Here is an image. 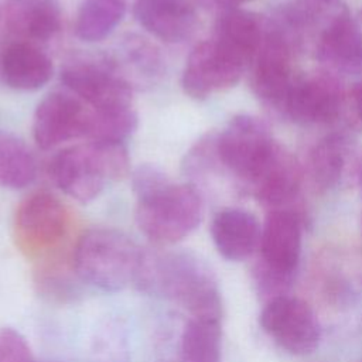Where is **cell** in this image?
I'll use <instances>...</instances> for the list:
<instances>
[{
    "label": "cell",
    "mask_w": 362,
    "mask_h": 362,
    "mask_svg": "<svg viewBox=\"0 0 362 362\" xmlns=\"http://www.w3.org/2000/svg\"><path fill=\"white\" fill-rule=\"evenodd\" d=\"M136 284L173 301L194 318H222V298L208 264L191 252H165L144 259Z\"/></svg>",
    "instance_id": "6da1fadb"
},
{
    "label": "cell",
    "mask_w": 362,
    "mask_h": 362,
    "mask_svg": "<svg viewBox=\"0 0 362 362\" xmlns=\"http://www.w3.org/2000/svg\"><path fill=\"white\" fill-rule=\"evenodd\" d=\"M144 252L124 232L92 228L81 235L72 253V269L82 281L115 293L136 283Z\"/></svg>",
    "instance_id": "7a4b0ae2"
},
{
    "label": "cell",
    "mask_w": 362,
    "mask_h": 362,
    "mask_svg": "<svg viewBox=\"0 0 362 362\" xmlns=\"http://www.w3.org/2000/svg\"><path fill=\"white\" fill-rule=\"evenodd\" d=\"M129 167L130 158L124 143L90 140L55 154L48 173L64 194L88 204L102 194L109 181L124 177Z\"/></svg>",
    "instance_id": "3957f363"
},
{
    "label": "cell",
    "mask_w": 362,
    "mask_h": 362,
    "mask_svg": "<svg viewBox=\"0 0 362 362\" xmlns=\"http://www.w3.org/2000/svg\"><path fill=\"white\" fill-rule=\"evenodd\" d=\"M202 197L192 182L171 181L137 197L136 223L143 235L158 245L185 239L201 223Z\"/></svg>",
    "instance_id": "277c9868"
},
{
    "label": "cell",
    "mask_w": 362,
    "mask_h": 362,
    "mask_svg": "<svg viewBox=\"0 0 362 362\" xmlns=\"http://www.w3.org/2000/svg\"><path fill=\"white\" fill-rule=\"evenodd\" d=\"M61 81L93 110L132 107L133 88L109 54L72 55L61 69Z\"/></svg>",
    "instance_id": "5b68a950"
},
{
    "label": "cell",
    "mask_w": 362,
    "mask_h": 362,
    "mask_svg": "<svg viewBox=\"0 0 362 362\" xmlns=\"http://www.w3.org/2000/svg\"><path fill=\"white\" fill-rule=\"evenodd\" d=\"M267 126L249 115L235 116L216 134L219 165L247 185H253L279 150Z\"/></svg>",
    "instance_id": "8992f818"
},
{
    "label": "cell",
    "mask_w": 362,
    "mask_h": 362,
    "mask_svg": "<svg viewBox=\"0 0 362 362\" xmlns=\"http://www.w3.org/2000/svg\"><path fill=\"white\" fill-rule=\"evenodd\" d=\"M263 331L284 351L307 355L317 349L321 328L313 308L301 298L280 294L269 300L260 313Z\"/></svg>",
    "instance_id": "52a82bcc"
},
{
    "label": "cell",
    "mask_w": 362,
    "mask_h": 362,
    "mask_svg": "<svg viewBox=\"0 0 362 362\" xmlns=\"http://www.w3.org/2000/svg\"><path fill=\"white\" fill-rule=\"evenodd\" d=\"M68 225L66 206L48 191L27 195L16 211V236L28 253H42L55 247L66 235Z\"/></svg>",
    "instance_id": "ba28073f"
},
{
    "label": "cell",
    "mask_w": 362,
    "mask_h": 362,
    "mask_svg": "<svg viewBox=\"0 0 362 362\" xmlns=\"http://www.w3.org/2000/svg\"><path fill=\"white\" fill-rule=\"evenodd\" d=\"M245 68L216 40L209 38L197 44L189 52L181 75V86L189 98L202 100L232 88Z\"/></svg>",
    "instance_id": "9c48e42d"
},
{
    "label": "cell",
    "mask_w": 362,
    "mask_h": 362,
    "mask_svg": "<svg viewBox=\"0 0 362 362\" xmlns=\"http://www.w3.org/2000/svg\"><path fill=\"white\" fill-rule=\"evenodd\" d=\"M90 109L71 92H52L37 106L33 117V137L41 150H51L65 141L86 137Z\"/></svg>",
    "instance_id": "30bf717a"
},
{
    "label": "cell",
    "mask_w": 362,
    "mask_h": 362,
    "mask_svg": "<svg viewBox=\"0 0 362 362\" xmlns=\"http://www.w3.org/2000/svg\"><path fill=\"white\" fill-rule=\"evenodd\" d=\"M252 89L264 103L283 109L294 82L291 76V42L274 27L264 33L252 62Z\"/></svg>",
    "instance_id": "8fae6325"
},
{
    "label": "cell",
    "mask_w": 362,
    "mask_h": 362,
    "mask_svg": "<svg viewBox=\"0 0 362 362\" xmlns=\"http://www.w3.org/2000/svg\"><path fill=\"white\" fill-rule=\"evenodd\" d=\"M345 93L331 75L294 79L283 110L297 123L321 124L335 120L344 106Z\"/></svg>",
    "instance_id": "7c38bea8"
},
{
    "label": "cell",
    "mask_w": 362,
    "mask_h": 362,
    "mask_svg": "<svg viewBox=\"0 0 362 362\" xmlns=\"http://www.w3.org/2000/svg\"><path fill=\"white\" fill-rule=\"evenodd\" d=\"M315 55L339 72H362V31L345 8L334 10L322 23L315 40Z\"/></svg>",
    "instance_id": "4fadbf2b"
},
{
    "label": "cell",
    "mask_w": 362,
    "mask_h": 362,
    "mask_svg": "<svg viewBox=\"0 0 362 362\" xmlns=\"http://www.w3.org/2000/svg\"><path fill=\"white\" fill-rule=\"evenodd\" d=\"M262 266L287 279L296 270L301 253V222L288 209H273L266 216L260 235Z\"/></svg>",
    "instance_id": "5bb4252c"
},
{
    "label": "cell",
    "mask_w": 362,
    "mask_h": 362,
    "mask_svg": "<svg viewBox=\"0 0 362 362\" xmlns=\"http://www.w3.org/2000/svg\"><path fill=\"white\" fill-rule=\"evenodd\" d=\"M54 65L37 44L8 38L0 42V83L23 92L38 90L49 82Z\"/></svg>",
    "instance_id": "9a60e30c"
},
{
    "label": "cell",
    "mask_w": 362,
    "mask_h": 362,
    "mask_svg": "<svg viewBox=\"0 0 362 362\" xmlns=\"http://www.w3.org/2000/svg\"><path fill=\"white\" fill-rule=\"evenodd\" d=\"M133 16L153 37L171 44L189 38L198 21L192 0H137Z\"/></svg>",
    "instance_id": "2e32d148"
},
{
    "label": "cell",
    "mask_w": 362,
    "mask_h": 362,
    "mask_svg": "<svg viewBox=\"0 0 362 362\" xmlns=\"http://www.w3.org/2000/svg\"><path fill=\"white\" fill-rule=\"evenodd\" d=\"M4 23L13 38L34 44L45 42L61 30V3L59 0H7Z\"/></svg>",
    "instance_id": "e0dca14e"
},
{
    "label": "cell",
    "mask_w": 362,
    "mask_h": 362,
    "mask_svg": "<svg viewBox=\"0 0 362 362\" xmlns=\"http://www.w3.org/2000/svg\"><path fill=\"white\" fill-rule=\"evenodd\" d=\"M262 228L256 216L245 209L225 208L211 222V238L218 253L230 262L250 257L260 245Z\"/></svg>",
    "instance_id": "ac0fdd59"
},
{
    "label": "cell",
    "mask_w": 362,
    "mask_h": 362,
    "mask_svg": "<svg viewBox=\"0 0 362 362\" xmlns=\"http://www.w3.org/2000/svg\"><path fill=\"white\" fill-rule=\"evenodd\" d=\"M351 141L345 134L334 133L320 140L310 151L308 171L320 189L339 187L356 170V153Z\"/></svg>",
    "instance_id": "d6986e66"
},
{
    "label": "cell",
    "mask_w": 362,
    "mask_h": 362,
    "mask_svg": "<svg viewBox=\"0 0 362 362\" xmlns=\"http://www.w3.org/2000/svg\"><path fill=\"white\" fill-rule=\"evenodd\" d=\"M214 40L245 66L253 62L264 38L260 20L249 11L228 8L216 21Z\"/></svg>",
    "instance_id": "ffe728a7"
},
{
    "label": "cell",
    "mask_w": 362,
    "mask_h": 362,
    "mask_svg": "<svg viewBox=\"0 0 362 362\" xmlns=\"http://www.w3.org/2000/svg\"><path fill=\"white\" fill-rule=\"evenodd\" d=\"M110 57L132 88L134 85H153L165 72L160 49L137 34L123 37L116 47V52Z\"/></svg>",
    "instance_id": "44dd1931"
},
{
    "label": "cell",
    "mask_w": 362,
    "mask_h": 362,
    "mask_svg": "<svg viewBox=\"0 0 362 362\" xmlns=\"http://www.w3.org/2000/svg\"><path fill=\"white\" fill-rule=\"evenodd\" d=\"M300 188L298 167L281 147L276 151L263 174L252 185L255 197L266 206L281 209L291 202Z\"/></svg>",
    "instance_id": "7402d4cb"
},
{
    "label": "cell",
    "mask_w": 362,
    "mask_h": 362,
    "mask_svg": "<svg viewBox=\"0 0 362 362\" xmlns=\"http://www.w3.org/2000/svg\"><path fill=\"white\" fill-rule=\"evenodd\" d=\"M180 362H222L221 320L191 317L178 345Z\"/></svg>",
    "instance_id": "603a6c76"
},
{
    "label": "cell",
    "mask_w": 362,
    "mask_h": 362,
    "mask_svg": "<svg viewBox=\"0 0 362 362\" xmlns=\"http://www.w3.org/2000/svg\"><path fill=\"white\" fill-rule=\"evenodd\" d=\"M37 161L25 141L0 129V187L21 189L34 182Z\"/></svg>",
    "instance_id": "cb8c5ba5"
},
{
    "label": "cell",
    "mask_w": 362,
    "mask_h": 362,
    "mask_svg": "<svg viewBox=\"0 0 362 362\" xmlns=\"http://www.w3.org/2000/svg\"><path fill=\"white\" fill-rule=\"evenodd\" d=\"M124 13L123 0H83L76 14L75 33L86 42L102 41L122 23Z\"/></svg>",
    "instance_id": "d4e9b609"
},
{
    "label": "cell",
    "mask_w": 362,
    "mask_h": 362,
    "mask_svg": "<svg viewBox=\"0 0 362 362\" xmlns=\"http://www.w3.org/2000/svg\"><path fill=\"white\" fill-rule=\"evenodd\" d=\"M137 115L133 107L90 110V122L88 139L92 141L124 143V140L136 130Z\"/></svg>",
    "instance_id": "484cf974"
},
{
    "label": "cell",
    "mask_w": 362,
    "mask_h": 362,
    "mask_svg": "<svg viewBox=\"0 0 362 362\" xmlns=\"http://www.w3.org/2000/svg\"><path fill=\"white\" fill-rule=\"evenodd\" d=\"M90 362H129L126 328L116 320L102 325L92 341Z\"/></svg>",
    "instance_id": "4316f807"
},
{
    "label": "cell",
    "mask_w": 362,
    "mask_h": 362,
    "mask_svg": "<svg viewBox=\"0 0 362 362\" xmlns=\"http://www.w3.org/2000/svg\"><path fill=\"white\" fill-rule=\"evenodd\" d=\"M0 362H37L27 339L11 327L0 328Z\"/></svg>",
    "instance_id": "83f0119b"
},
{
    "label": "cell",
    "mask_w": 362,
    "mask_h": 362,
    "mask_svg": "<svg viewBox=\"0 0 362 362\" xmlns=\"http://www.w3.org/2000/svg\"><path fill=\"white\" fill-rule=\"evenodd\" d=\"M167 181H170L167 174L153 164H141L132 173V187L136 197H140Z\"/></svg>",
    "instance_id": "f1b7e54d"
},
{
    "label": "cell",
    "mask_w": 362,
    "mask_h": 362,
    "mask_svg": "<svg viewBox=\"0 0 362 362\" xmlns=\"http://www.w3.org/2000/svg\"><path fill=\"white\" fill-rule=\"evenodd\" d=\"M342 109L348 112L352 126L362 129V82L355 83L349 93L345 95Z\"/></svg>",
    "instance_id": "f546056e"
},
{
    "label": "cell",
    "mask_w": 362,
    "mask_h": 362,
    "mask_svg": "<svg viewBox=\"0 0 362 362\" xmlns=\"http://www.w3.org/2000/svg\"><path fill=\"white\" fill-rule=\"evenodd\" d=\"M214 1L221 4V6H223V7H228V8H236V6L243 4V3H246L249 0H214Z\"/></svg>",
    "instance_id": "4dcf8cb0"
},
{
    "label": "cell",
    "mask_w": 362,
    "mask_h": 362,
    "mask_svg": "<svg viewBox=\"0 0 362 362\" xmlns=\"http://www.w3.org/2000/svg\"><path fill=\"white\" fill-rule=\"evenodd\" d=\"M317 1H321V3H331L332 0H317Z\"/></svg>",
    "instance_id": "1f68e13d"
},
{
    "label": "cell",
    "mask_w": 362,
    "mask_h": 362,
    "mask_svg": "<svg viewBox=\"0 0 362 362\" xmlns=\"http://www.w3.org/2000/svg\"><path fill=\"white\" fill-rule=\"evenodd\" d=\"M359 181H361V187H362V171H361V175H359Z\"/></svg>",
    "instance_id": "d6a6232c"
}]
</instances>
